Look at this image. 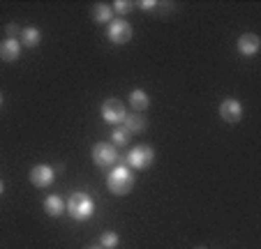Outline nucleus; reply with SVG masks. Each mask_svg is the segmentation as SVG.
<instances>
[{
    "instance_id": "423d86ee",
    "label": "nucleus",
    "mask_w": 261,
    "mask_h": 249,
    "mask_svg": "<svg viewBox=\"0 0 261 249\" xmlns=\"http://www.w3.org/2000/svg\"><path fill=\"white\" fill-rule=\"evenodd\" d=\"M125 116H127V111H125L123 102L116 97H109L107 102L102 104V120L109 122V125H114V127H118L120 122L125 120Z\"/></svg>"
},
{
    "instance_id": "4be33fe9",
    "label": "nucleus",
    "mask_w": 261,
    "mask_h": 249,
    "mask_svg": "<svg viewBox=\"0 0 261 249\" xmlns=\"http://www.w3.org/2000/svg\"><path fill=\"white\" fill-rule=\"evenodd\" d=\"M0 106H3V93H0Z\"/></svg>"
},
{
    "instance_id": "2eb2a0df",
    "label": "nucleus",
    "mask_w": 261,
    "mask_h": 249,
    "mask_svg": "<svg viewBox=\"0 0 261 249\" xmlns=\"http://www.w3.org/2000/svg\"><path fill=\"white\" fill-rule=\"evenodd\" d=\"M40 39H42V33H40V28H35V25H25V28L21 30V44L28 46V49L40 44Z\"/></svg>"
},
{
    "instance_id": "0eeeda50",
    "label": "nucleus",
    "mask_w": 261,
    "mask_h": 249,
    "mask_svg": "<svg viewBox=\"0 0 261 249\" xmlns=\"http://www.w3.org/2000/svg\"><path fill=\"white\" fill-rule=\"evenodd\" d=\"M28 178H30V182H33L37 189H46V187L54 185L56 171H54V166H49V164H37V166L30 169Z\"/></svg>"
},
{
    "instance_id": "b1692460",
    "label": "nucleus",
    "mask_w": 261,
    "mask_h": 249,
    "mask_svg": "<svg viewBox=\"0 0 261 249\" xmlns=\"http://www.w3.org/2000/svg\"><path fill=\"white\" fill-rule=\"evenodd\" d=\"M197 249H206V247H197Z\"/></svg>"
},
{
    "instance_id": "1a4fd4ad",
    "label": "nucleus",
    "mask_w": 261,
    "mask_h": 249,
    "mask_svg": "<svg viewBox=\"0 0 261 249\" xmlns=\"http://www.w3.org/2000/svg\"><path fill=\"white\" fill-rule=\"evenodd\" d=\"M19 56H21L19 39H3V44H0V60L3 63H16Z\"/></svg>"
},
{
    "instance_id": "f257e3e1",
    "label": "nucleus",
    "mask_w": 261,
    "mask_h": 249,
    "mask_svg": "<svg viewBox=\"0 0 261 249\" xmlns=\"http://www.w3.org/2000/svg\"><path fill=\"white\" fill-rule=\"evenodd\" d=\"M65 212H69V217L74 222H86L95 212V201L86 191H74L67 199V203H65Z\"/></svg>"
},
{
    "instance_id": "412c9836",
    "label": "nucleus",
    "mask_w": 261,
    "mask_h": 249,
    "mask_svg": "<svg viewBox=\"0 0 261 249\" xmlns=\"http://www.w3.org/2000/svg\"><path fill=\"white\" fill-rule=\"evenodd\" d=\"M3 191H5V185H3V180H0V194H3Z\"/></svg>"
},
{
    "instance_id": "9b49d317",
    "label": "nucleus",
    "mask_w": 261,
    "mask_h": 249,
    "mask_svg": "<svg viewBox=\"0 0 261 249\" xmlns=\"http://www.w3.org/2000/svg\"><path fill=\"white\" fill-rule=\"evenodd\" d=\"M120 125H123L125 132L132 136V134H143V132H146L148 122H146V118H143L141 113H127V116H125V120L120 122Z\"/></svg>"
},
{
    "instance_id": "6ab92c4d",
    "label": "nucleus",
    "mask_w": 261,
    "mask_h": 249,
    "mask_svg": "<svg viewBox=\"0 0 261 249\" xmlns=\"http://www.w3.org/2000/svg\"><path fill=\"white\" fill-rule=\"evenodd\" d=\"M5 35H7V39H19V35H21V28L16 23H7V28H5Z\"/></svg>"
},
{
    "instance_id": "f8f14e48",
    "label": "nucleus",
    "mask_w": 261,
    "mask_h": 249,
    "mask_svg": "<svg viewBox=\"0 0 261 249\" xmlns=\"http://www.w3.org/2000/svg\"><path fill=\"white\" fill-rule=\"evenodd\" d=\"M42 208H44V212L49 217H60L65 212V201L60 199L58 194H51V196H46V199H44Z\"/></svg>"
},
{
    "instance_id": "39448f33",
    "label": "nucleus",
    "mask_w": 261,
    "mask_h": 249,
    "mask_svg": "<svg viewBox=\"0 0 261 249\" xmlns=\"http://www.w3.org/2000/svg\"><path fill=\"white\" fill-rule=\"evenodd\" d=\"M132 35H134L132 25L125 19H114L111 23H107V37L114 44H127L129 39H132Z\"/></svg>"
},
{
    "instance_id": "dca6fc26",
    "label": "nucleus",
    "mask_w": 261,
    "mask_h": 249,
    "mask_svg": "<svg viewBox=\"0 0 261 249\" xmlns=\"http://www.w3.org/2000/svg\"><path fill=\"white\" fill-rule=\"evenodd\" d=\"M118 242H120V238L114 231H104V233L99 235V247H104V249H116Z\"/></svg>"
},
{
    "instance_id": "5701e85b",
    "label": "nucleus",
    "mask_w": 261,
    "mask_h": 249,
    "mask_svg": "<svg viewBox=\"0 0 261 249\" xmlns=\"http://www.w3.org/2000/svg\"><path fill=\"white\" fill-rule=\"evenodd\" d=\"M90 249H104V247H90Z\"/></svg>"
},
{
    "instance_id": "f03ea898",
    "label": "nucleus",
    "mask_w": 261,
    "mask_h": 249,
    "mask_svg": "<svg viewBox=\"0 0 261 249\" xmlns=\"http://www.w3.org/2000/svg\"><path fill=\"white\" fill-rule=\"evenodd\" d=\"M107 187H109V191L111 194H116V196H125V194H129L132 191V187H134V176H132V171H129L127 166H114V171L107 176Z\"/></svg>"
},
{
    "instance_id": "9d476101",
    "label": "nucleus",
    "mask_w": 261,
    "mask_h": 249,
    "mask_svg": "<svg viewBox=\"0 0 261 249\" xmlns=\"http://www.w3.org/2000/svg\"><path fill=\"white\" fill-rule=\"evenodd\" d=\"M259 46H261V42L254 33H245V35H241V39H238V53L247 56V58L259 53Z\"/></svg>"
},
{
    "instance_id": "6e6552de",
    "label": "nucleus",
    "mask_w": 261,
    "mask_h": 249,
    "mask_svg": "<svg viewBox=\"0 0 261 249\" xmlns=\"http://www.w3.org/2000/svg\"><path fill=\"white\" fill-rule=\"evenodd\" d=\"M220 116L224 122H238L243 118V104L233 97H227L220 104Z\"/></svg>"
},
{
    "instance_id": "aec40b11",
    "label": "nucleus",
    "mask_w": 261,
    "mask_h": 249,
    "mask_svg": "<svg viewBox=\"0 0 261 249\" xmlns=\"http://www.w3.org/2000/svg\"><path fill=\"white\" fill-rule=\"evenodd\" d=\"M139 7H141V10H146V12H150L153 10L155 5H158V3H153V0H141V3H137Z\"/></svg>"
},
{
    "instance_id": "f3484780",
    "label": "nucleus",
    "mask_w": 261,
    "mask_h": 249,
    "mask_svg": "<svg viewBox=\"0 0 261 249\" xmlns=\"http://www.w3.org/2000/svg\"><path fill=\"white\" fill-rule=\"evenodd\" d=\"M127 141H129V134L125 132L123 125L114 127V132H111V146H125Z\"/></svg>"
},
{
    "instance_id": "20e7f679",
    "label": "nucleus",
    "mask_w": 261,
    "mask_h": 249,
    "mask_svg": "<svg viewBox=\"0 0 261 249\" xmlns=\"http://www.w3.org/2000/svg\"><path fill=\"white\" fill-rule=\"evenodd\" d=\"M93 161L99 169H114L118 164V150H116V146H111V143H95Z\"/></svg>"
},
{
    "instance_id": "4468645a",
    "label": "nucleus",
    "mask_w": 261,
    "mask_h": 249,
    "mask_svg": "<svg viewBox=\"0 0 261 249\" xmlns=\"http://www.w3.org/2000/svg\"><path fill=\"white\" fill-rule=\"evenodd\" d=\"M93 19L95 23H111L114 21V7L107 5V3H97L93 7Z\"/></svg>"
},
{
    "instance_id": "7ed1b4c3",
    "label": "nucleus",
    "mask_w": 261,
    "mask_h": 249,
    "mask_svg": "<svg viewBox=\"0 0 261 249\" xmlns=\"http://www.w3.org/2000/svg\"><path fill=\"white\" fill-rule=\"evenodd\" d=\"M155 161V150L150 146H146V143H141V146H134L132 150L127 152V164L132 166V169H137V171H143V169H148V166Z\"/></svg>"
},
{
    "instance_id": "ddd939ff",
    "label": "nucleus",
    "mask_w": 261,
    "mask_h": 249,
    "mask_svg": "<svg viewBox=\"0 0 261 249\" xmlns=\"http://www.w3.org/2000/svg\"><path fill=\"white\" fill-rule=\"evenodd\" d=\"M129 104H132V108L134 111H146L148 106H150V97H148V93L146 90H141V88H134L132 93H129Z\"/></svg>"
},
{
    "instance_id": "a211bd4d",
    "label": "nucleus",
    "mask_w": 261,
    "mask_h": 249,
    "mask_svg": "<svg viewBox=\"0 0 261 249\" xmlns=\"http://www.w3.org/2000/svg\"><path fill=\"white\" fill-rule=\"evenodd\" d=\"M134 10V3L132 0H116L114 3V14H129V12Z\"/></svg>"
}]
</instances>
